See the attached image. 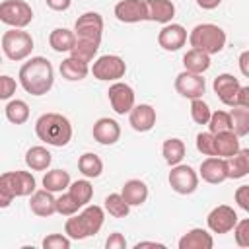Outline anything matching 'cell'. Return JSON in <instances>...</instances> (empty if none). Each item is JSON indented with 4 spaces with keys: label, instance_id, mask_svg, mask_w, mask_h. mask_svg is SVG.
Instances as JSON below:
<instances>
[{
    "label": "cell",
    "instance_id": "cell-9",
    "mask_svg": "<svg viewBox=\"0 0 249 249\" xmlns=\"http://www.w3.org/2000/svg\"><path fill=\"white\" fill-rule=\"evenodd\" d=\"M167 181H169V187L175 193H179V195H191L198 187V173L191 165H187V163H177V165H171V171L167 175Z\"/></svg>",
    "mask_w": 249,
    "mask_h": 249
},
{
    "label": "cell",
    "instance_id": "cell-21",
    "mask_svg": "<svg viewBox=\"0 0 249 249\" xmlns=\"http://www.w3.org/2000/svg\"><path fill=\"white\" fill-rule=\"evenodd\" d=\"M29 208H31V212L35 216H41V218L53 216L56 212V198L47 189L33 191L31 193V198H29Z\"/></svg>",
    "mask_w": 249,
    "mask_h": 249
},
{
    "label": "cell",
    "instance_id": "cell-1",
    "mask_svg": "<svg viewBox=\"0 0 249 249\" xmlns=\"http://www.w3.org/2000/svg\"><path fill=\"white\" fill-rule=\"evenodd\" d=\"M19 84L31 95H45L54 84V70L49 58L31 56L19 68Z\"/></svg>",
    "mask_w": 249,
    "mask_h": 249
},
{
    "label": "cell",
    "instance_id": "cell-14",
    "mask_svg": "<svg viewBox=\"0 0 249 249\" xmlns=\"http://www.w3.org/2000/svg\"><path fill=\"white\" fill-rule=\"evenodd\" d=\"M239 86L241 84H239V80L233 74H218L214 78V82H212L214 93L228 107H235V95H237Z\"/></svg>",
    "mask_w": 249,
    "mask_h": 249
},
{
    "label": "cell",
    "instance_id": "cell-8",
    "mask_svg": "<svg viewBox=\"0 0 249 249\" xmlns=\"http://www.w3.org/2000/svg\"><path fill=\"white\" fill-rule=\"evenodd\" d=\"M124 72H126V62L119 54H101L99 58H95L91 66L93 78L101 82H117L124 76Z\"/></svg>",
    "mask_w": 249,
    "mask_h": 249
},
{
    "label": "cell",
    "instance_id": "cell-28",
    "mask_svg": "<svg viewBox=\"0 0 249 249\" xmlns=\"http://www.w3.org/2000/svg\"><path fill=\"white\" fill-rule=\"evenodd\" d=\"M74 43H76V35H74V31H70L66 27H56L49 35V45L56 53H70Z\"/></svg>",
    "mask_w": 249,
    "mask_h": 249
},
{
    "label": "cell",
    "instance_id": "cell-12",
    "mask_svg": "<svg viewBox=\"0 0 249 249\" xmlns=\"http://www.w3.org/2000/svg\"><path fill=\"white\" fill-rule=\"evenodd\" d=\"M206 224H208V230L214 233H228L237 224V212L228 204H220L210 210Z\"/></svg>",
    "mask_w": 249,
    "mask_h": 249
},
{
    "label": "cell",
    "instance_id": "cell-2",
    "mask_svg": "<svg viewBox=\"0 0 249 249\" xmlns=\"http://www.w3.org/2000/svg\"><path fill=\"white\" fill-rule=\"evenodd\" d=\"M35 134L45 144L62 148L72 140V124L60 113H43L35 121Z\"/></svg>",
    "mask_w": 249,
    "mask_h": 249
},
{
    "label": "cell",
    "instance_id": "cell-37",
    "mask_svg": "<svg viewBox=\"0 0 249 249\" xmlns=\"http://www.w3.org/2000/svg\"><path fill=\"white\" fill-rule=\"evenodd\" d=\"M105 210L113 216V218H126L130 212V206L124 202V198L121 196V193H111L105 196Z\"/></svg>",
    "mask_w": 249,
    "mask_h": 249
},
{
    "label": "cell",
    "instance_id": "cell-32",
    "mask_svg": "<svg viewBox=\"0 0 249 249\" xmlns=\"http://www.w3.org/2000/svg\"><path fill=\"white\" fill-rule=\"evenodd\" d=\"M78 169H80V173H82L84 177L95 179V177H99L101 171H103V161H101V158H99L97 154L86 152V154H82L80 160H78Z\"/></svg>",
    "mask_w": 249,
    "mask_h": 249
},
{
    "label": "cell",
    "instance_id": "cell-4",
    "mask_svg": "<svg viewBox=\"0 0 249 249\" xmlns=\"http://www.w3.org/2000/svg\"><path fill=\"white\" fill-rule=\"evenodd\" d=\"M189 43L206 54H218L226 47V31L214 23H198L189 33Z\"/></svg>",
    "mask_w": 249,
    "mask_h": 249
},
{
    "label": "cell",
    "instance_id": "cell-20",
    "mask_svg": "<svg viewBox=\"0 0 249 249\" xmlns=\"http://www.w3.org/2000/svg\"><path fill=\"white\" fill-rule=\"evenodd\" d=\"M146 4V19L156 23H171L175 16V4L171 0H144Z\"/></svg>",
    "mask_w": 249,
    "mask_h": 249
},
{
    "label": "cell",
    "instance_id": "cell-29",
    "mask_svg": "<svg viewBox=\"0 0 249 249\" xmlns=\"http://www.w3.org/2000/svg\"><path fill=\"white\" fill-rule=\"evenodd\" d=\"M183 66H185L187 72L204 74L210 68V54H206V53H202L198 49H191L183 56Z\"/></svg>",
    "mask_w": 249,
    "mask_h": 249
},
{
    "label": "cell",
    "instance_id": "cell-33",
    "mask_svg": "<svg viewBox=\"0 0 249 249\" xmlns=\"http://www.w3.org/2000/svg\"><path fill=\"white\" fill-rule=\"evenodd\" d=\"M230 123L231 132H235L239 138L249 134V107H231L230 111Z\"/></svg>",
    "mask_w": 249,
    "mask_h": 249
},
{
    "label": "cell",
    "instance_id": "cell-15",
    "mask_svg": "<svg viewBox=\"0 0 249 249\" xmlns=\"http://www.w3.org/2000/svg\"><path fill=\"white\" fill-rule=\"evenodd\" d=\"M158 43L163 51H179L187 43V29L181 23H165L158 33Z\"/></svg>",
    "mask_w": 249,
    "mask_h": 249
},
{
    "label": "cell",
    "instance_id": "cell-46",
    "mask_svg": "<svg viewBox=\"0 0 249 249\" xmlns=\"http://www.w3.org/2000/svg\"><path fill=\"white\" fill-rule=\"evenodd\" d=\"M105 247H107V249H126V239H124L123 233L115 231V233H111V235L107 237Z\"/></svg>",
    "mask_w": 249,
    "mask_h": 249
},
{
    "label": "cell",
    "instance_id": "cell-44",
    "mask_svg": "<svg viewBox=\"0 0 249 249\" xmlns=\"http://www.w3.org/2000/svg\"><path fill=\"white\" fill-rule=\"evenodd\" d=\"M16 80L12 76H0V101L10 99L16 93Z\"/></svg>",
    "mask_w": 249,
    "mask_h": 249
},
{
    "label": "cell",
    "instance_id": "cell-7",
    "mask_svg": "<svg viewBox=\"0 0 249 249\" xmlns=\"http://www.w3.org/2000/svg\"><path fill=\"white\" fill-rule=\"evenodd\" d=\"M35 177L29 171H6L0 175V187L12 196H31V193L35 191Z\"/></svg>",
    "mask_w": 249,
    "mask_h": 249
},
{
    "label": "cell",
    "instance_id": "cell-30",
    "mask_svg": "<svg viewBox=\"0 0 249 249\" xmlns=\"http://www.w3.org/2000/svg\"><path fill=\"white\" fill-rule=\"evenodd\" d=\"M70 185V173L66 169H51L43 177V187L51 193H62Z\"/></svg>",
    "mask_w": 249,
    "mask_h": 249
},
{
    "label": "cell",
    "instance_id": "cell-42",
    "mask_svg": "<svg viewBox=\"0 0 249 249\" xmlns=\"http://www.w3.org/2000/svg\"><path fill=\"white\" fill-rule=\"evenodd\" d=\"M196 150L202 156H214V134L210 130L196 134Z\"/></svg>",
    "mask_w": 249,
    "mask_h": 249
},
{
    "label": "cell",
    "instance_id": "cell-52",
    "mask_svg": "<svg viewBox=\"0 0 249 249\" xmlns=\"http://www.w3.org/2000/svg\"><path fill=\"white\" fill-rule=\"evenodd\" d=\"M144 247H160V249H163L165 245L163 243H158V241H138L134 245V249H144Z\"/></svg>",
    "mask_w": 249,
    "mask_h": 249
},
{
    "label": "cell",
    "instance_id": "cell-36",
    "mask_svg": "<svg viewBox=\"0 0 249 249\" xmlns=\"http://www.w3.org/2000/svg\"><path fill=\"white\" fill-rule=\"evenodd\" d=\"M68 193L80 206H86L93 196V187L88 179H78V181L68 185Z\"/></svg>",
    "mask_w": 249,
    "mask_h": 249
},
{
    "label": "cell",
    "instance_id": "cell-47",
    "mask_svg": "<svg viewBox=\"0 0 249 249\" xmlns=\"http://www.w3.org/2000/svg\"><path fill=\"white\" fill-rule=\"evenodd\" d=\"M235 105L237 107H249V86H239L237 95H235Z\"/></svg>",
    "mask_w": 249,
    "mask_h": 249
},
{
    "label": "cell",
    "instance_id": "cell-11",
    "mask_svg": "<svg viewBox=\"0 0 249 249\" xmlns=\"http://www.w3.org/2000/svg\"><path fill=\"white\" fill-rule=\"evenodd\" d=\"M175 89H177L179 95H183L187 99H196V97H202L204 95L206 82H204L202 74H195V72L183 70L175 78Z\"/></svg>",
    "mask_w": 249,
    "mask_h": 249
},
{
    "label": "cell",
    "instance_id": "cell-16",
    "mask_svg": "<svg viewBox=\"0 0 249 249\" xmlns=\"http://www.w3.org/2000/svg\"><path fill=\"white\" fill-rule=\"evenodd\" d=\"M115 18L123 23H138L146 19L144 0H121L115 4Z\"/></svg>",
    "mask_w": 249,
    "mask_h": 249
},
{
    "label": "cell",
    "instance_id": "cell-5",
    "mask_svg": "<svg viewBox=\"0 0 249 249\" xmlns=\"http://www.w3.org/2000/svg\"><path fill=\"white\" fill-rule=\"evenodd\" d=\"M2 51L10 60H25L33 51V37L23 29L12 27L2 35Z\"/></svg>",
    "mask_w": 249,
    "mask_h": 249
},
{
    "label": "cell",
    "instance_id": "cell-41",
    "mask_svg": "<svg viewBox=\"0 0 249 249\" xmlns=\"http://www.w3.org/2000/svg\"><path fill=\"white\" fill-rule=\"evenodd\" d=\"M233 237L239 247H243V249L249 247V220L247 218L237 220V224L233 226Z\"/></svg>",
    "mask_w": 249,
    "mask_h": 249
},
{
    "label": "cell",
    "instance_id": "cell-24",
    "mask_svg": "<svg viewBox=\"0 0 249 249\" xmlns=\"http://www.w3.org/2000/svg\"><path fill=\"white\" fill-rule=\"evenodd\" d=\"M121 196L128 206H140L148 198V185L140 179H128L121 189Z\"/></svg>",
    "mask_w": 249,
    "mask_h": 249
},
{
    "label": "cell",
    "instance_id": "cell-27",
    "mask_svg": "<svg viewBox=\"0 0 249 249\" xmlns=\"http://www.w3.org/2000/svg\"><path fill=\"white\" fill-rule=\"evenodd\" d=\"M53 161L51 152L45 146H31L25 152V165L33 171H45Z\"/></svg>",
    "mask_w": 249,
    "mask_h": 249
},
{
    "label": "cell",
    "instance_id": "cell-38",
    "mask_svg": "<svg viewBox=\"0 0 249 249\" xmlns=\"http://www.w3.org/2000/svg\"><path fill=\"white\" fill-rule=\"evenodd\" d=\"M210 107L208 103L202 99V97H196V99H191V119L196 123V124H206L208 119H210Z\"/></svg>",
    "mask_w": 249,
    "mask_h": 249
},
{
    "label": "cell",
    "instance_id": "cell-53",
    "mask_svg": "<svg viewBox=\"0 0 249 249\" xmlns=\"http://www.w3.org/2000/svg\"><path fill=\"white\" fill-rule=\"evenodd\" d=\"M0 64H2V56H0Z\"/></svg>",
    "mask_w": 249,
    "mask_h": 249
},
{
    "label": "cell",
    "instance_id": "cell-26",
    "mask_svg": "<svg viewBox=\"0 0 249 249\" xmlns=\"http://www.w3.org/2000/svg\"><path fill=\"white\" fill-rule=\"evenodd\" d=\"M58 70H60L62 78H66V80H70V82L84 80V78L89 74V66H88V62H82V60H78V58H74V56L64 58V60L60 62Z\"/></svg>",
    "mask_w": 249,
    "mask_h": 249
},
{
    "label": "cell",
    "instance_id": "cell-10",
    "mask_svg": "<svg viewBox=\"0 0 249 249\" xmlns=\"http://www.w3.org/2000/svg\"><path fill=\"white\" fill-rule=\"evenodd\" d=\"M74 35H76V39H86V41L101 43L103 18L97 12H86V14L78 16V19L74 23Z\"/></svg>",
    "mask_w": 249,
    "mask_h": 249
},
{
    "label": "cell",
    "instance_id": "cell-22",
    "mask_svg": "<svg viewBox=\"0 0 249 249\" xmlns=\"http://www.w3.org/2000/svg\"><path fill=\"white\" fill-rule=\"evenodd\" d=\"M239 136L231 130H222L214 134V156L230 158L239 150Z\"/></svg>",
    "mask_w": 249,
    "mask_h": 249
},
{
    "label": "cell",
    "instance_id": "cell-34",
    "mask_svg": "<svg viewBox=\"0 0 249 249\" xmlns=\"http://www.w3.org/2000/svg\"><path fill=\"white\" fill-rule=\"evenodd\" d=\"M99 45L101 43H95V41H86V39H76L72 51H70V56L82 60V62H91L99 51Z\"/></svg>",
    "mask_w": 249,
    "mask_h": 249
},
{
    "label": "cell",
    "instance_id": "cell-19",
    "mask_svg": "<svg viewBox=\"0 0 249 249\" xmlns=\"http://www.w3.org/2000/svg\"><path fill=\"white\" fill-rule=\"evenodd\" d=\"M198 175L202 177V181H206V183H210V185L224 183V181L228 179V173H226V161H224V158L208 156L206 160H202L200 169H198Z\"/></svg>",
    "mask_w": 249,
    "mask_h": 249
},
{
    "label": "cell",
    "instance_id": "cell-50",
    "mask_svg": "<svg viewBox=\"0 0 249 249\" xmlns=\"http://www.w3.org/2000/svg\"><path fill=\"white\" fill-rule=\"evenodd\" d=\"M196 4L202 8V10H214L222 4V0H196Z\"/></svg>",
    "mask_w": 249,
    "mask_h": 249
},
{
    "label": "cell",
    "instance_id": "cell-31",
    "mask_svg": "<svg viewBox=\"0 0 249 249\" xmlns=\"http://www.w3.org/2000/svg\"><path fill=\"white\" fill-rule=\"evenodd\" d=\"M161 156L167 165H177L185 158V142L181 138H167L161 146Z\"/></svg>",
    "mask_w": 249,
    "mask_h": 249
},
{
    "label": "cell",
    "instance_id": "cell-49",
    "mask_svg": "<svg viewBox=\"0 0 249 249\" xmlns=\"http://www.w3.org/2000/svg\"><path fill=\"white\" fill-rule=\"evenodd\" d=\"M239 70L243 76H249V51H243L239 54Z\"/></svg>",
    "mask_w": 249,
    "mask_h": 249
},
{
    "label": "cell",
    "instance_id": "cell-35",
    "mask_svg": "<svg viewBox=\"0 0 249 249\" xmlns=\"http://www.w3.org/2000/svg\"><path fill=\"white\" fill-rule=\"evenodd\" d=\"M6 119L12 124H23L29 119V105L23 99H12L6 105Z\"/></svg>",
    "mask_w": 249,
    "mask_h": 249
},
{
    "label": "cell",
    "instance_id": "cell-13",
    "mask_svg": "<svg viewBox=\"0 0 249 249\" xmlns=\"http://www.w3.org/2000/svg\"><path fill=\"white\" fill-rule=\"evenodd\" d=\"M107 95H109V103L117 115H124L134 107V89L124 82L117 80L113 86H109Z\"/></svg>",
    "mask_w": 249,
    "mask_h": 249
},
{
    "label": "cell",
    "instance_id": "cell-39",
    "mask_svg": "<svg viewBox=\"0 0 249 249\" xmlns=\"http://www.w3.org/2000/svg\"><path fill=\"white\" fill-rule=\"evenodd\" d=\"M206 124H208V130H210L212 134L222 132V130H231L230 113H228V111H212Z\"/></svg>",
    "mask_w": 249,
    "mask_h": 249
},
{
    "label": "cell",
    "instance_id": "cell-25",
    "mask_svg": "<svg viewBox=\"0 0 249 249\" xmlns=\"http://www.w3.org/2000/svg\"><path fill=\"white\" fill-rule=\"evenodd\" d=\"M212 235L202 228H193L179 239V249H212Z\"/></svg>",
    "mask_w": 249,
    "mask_h": 249
},
{
    "label": "cell",
    "instance_id": "cell-43",
    "mask_svg": "<svg viewBox=\"0 0 249 249\" xmlns=\"http://www.w3.org/2000/svg\"><path fill=\"white\" fill-rule=\"evenodd\" d=\"M43 249H70V237L62 233H51L43 239Z\"/></svg>",
    "mask_w": 249,
    "mask_h": 249
},
{
    "label": "cell",
    "instance_id": "cell-17",
    "mask_svg": "<svg viewBox=\"0 0 249 249\" xmlns=\"http://www.w3.org/2000/svg\"><path fill=\"white\" fill-rule=\"evenodd\" d=\"M91 134H93V140L103 144V146H111L115 144L119 138H121V126L115 119H109V117H101L93 123V128H91Z\"/></svg>",
    "mask_w": 249,
    "mask_h": 249
},
{
    "label": "cell",
    "instance_id": "cell-18",
    "mask_svg": "<svg viewBox=\"0 0 249 249\" xmlns=\"http://www.w3.org/2000/svg\"><path fill=\"white\" fill-rule=\"evenodd\" d=\"M128 123L136 132H148L156 124V109L148 103L134 105L128 111Z\"/></svg>",
    "mask_w": 249,
    "mask_h": 249
},
{
    "label": "cell",
    "instance_id": "cell-45",
    "mask_svg": "<svg viewBox=\"0 0 249 249\" xmlns=\"http://www.w3.org/2000/svg\"><path fill=\"white\" fill-rule=\"evenodd\" d=\"M233 196H235L237 206H239L241 210L249 212V185H241V187H237V191H235Z\"/></svg>",
    "mask_w": 249,
    "mask_h": 249
},
{
    "label": "cell",
    "instance_id": "cell-6",
    "mask_svg": "<svg viewBox=\"0 0 249 249\" xmlns=\"http://www.w3.org/2000/svg\"><path fill=\"white\" fill-rule=\"evenodd\" d=\"M0 21L10 27L23 29L33 21V10L23 0H4L0 2Z\"/></svg>",
    "mask_w": 249,
    "mask_h": 249
},
{
    "label": "cell",
    "instance_id": "cell-40",
    "mask_svg": "<svg viewBox=\"0 0 249 249\" xmlns=\"http://www.w3.org/2000/svg\"><path fill=\"white\" fill-rule=\"evenodd\" d=\"M78 208H82V206L70 196V193H62L56 198V212L62 214V216H72V214L78 212Z\"/></svg>",
    "mask_w": 249,
    "mask_h": 249
},
{
    "label": "cell",
    "instance_id": "cell-51",
    "mask_svg": "<svg viewBox=\"0 0 249 249\" xmlns=\"http://www.w3.org/2000/svg\"><path fill=\"white\" fill-rule=\"evenodd\" d=\"M12 200H14V198L0 187V208H8V206L12 204Z\"/></svg>",
    "mask_w": 249,
    "mask_h": 249
},
{
    "label": "cell",
    "instance_id": "cell-48",
    "mask_svg": "<svg viewBox=\"0 0 249 249\" xmlns=\"http://www.w3.org/2000/svg\"><path fill=\"white\" fill-rule=\"evenodd\" d=\"M45 2H47V6H49L51 10H54V12H64V10H68L70 4H72V0H45Z\"/></svg>",
    "mask_w": 249,
    "mask_h": 249
},
{
    "label": "cell",
    "instance_id": "cell-3",
    "mask_svg": "<svg viewBox=\"0 0 249 249\" xmlns=\"http://www.w3.org/2000/svg\"><path fill=\"white\" fill-rule=\"evenodd\" d=\"M103 220H105V212L101 206L86 204V208L80 214L68 216V220L64 224V233L70 239H86L89 235H95L101 230Z\"/></svg>",
    "mask_w": 249,
    "mask_h": 249
},
{
    "label": "cell",
    "instance_id": "cell-23",
    "mask_svg": "<svg viewBox=\"0 0 249 249\" xmlns=\"http://www.w3.org/2000/svg\"><path fill=\"white\" fill-rule=\"evenodd\" d=\"M228 179H241L249 173V150L239 148L233 156L224 158Z\"/></svg>",
    "mask_w": 249,
    "mask_h": 249
}]
</instances>
